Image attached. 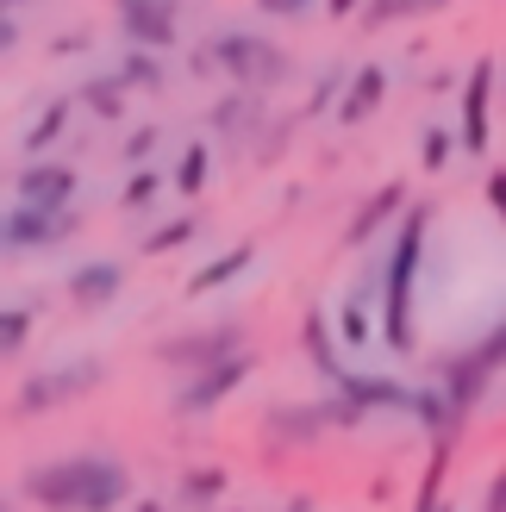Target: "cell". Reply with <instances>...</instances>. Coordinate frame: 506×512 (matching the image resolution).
Here are the masks:
<instances>
[{
	"mask_svg": "<svg viewBox=\"0 0 506 512\" xmlns=\"http://www.w3.org/2000/svg\"><path fill=\"white\" fill-rule=\"evenodd\" d=\"M19 44V19L7 13V7H0V57H7V50Z\"/></svg>",
	"mask_w": 506,
	"mask_h": 512,
	"instance_id": "33",
	"label": "cell"
},
{
	"mask_svg": "<svg viewBox=\"0 0 506 512\" xmlns=\"http://www.w3.org/2000/svg\"><path fill=\"white\" fill-rule=\"evenodd\" d=\"M425 232H432V207H407L382 256V344L400 356L413 350V288L425 263Z\"/></svg>",
	"mask_w": 506,
	"mask_h": 512,
	"instance_id": "2",
	"label": "cell"
},
{
	"mask_svg": "<svg viewBox=\"0 0 506 512\" xmlns=\"http://www.w3.org/2000/svg\"><path fill=\"white\" fill-rule=\"evenodd\" d=\"M25 500L38 512H119L138 500V481L107 450H75L25 469Z\"/></svg>",
	"mask_w": 506,
	"mask_h": 512,
	"instance_id": "1",
	"label": "cell"
},
{
	"mask_svg": "<svg viewBox=\"0 0 506 512\" xmlns=\"http://www.w3.org/2000/svg\"><path fill=\"white\" fill-rule=\"evenodd\" d=\"M338 338H344L350 350L369 344V294H350V300L338 306Z\"/></svg>",
	"mask_w": 506,
	"mask_h": 512,
	"instance_id": "26",
	"label": "cell"
},
{
	"mask_svg": "<svg viewBox=\"0 0 506 512\" xmlns=\"http://www.w3.org/2000/svg\"><path fill=\"white\" fill-rule=\"evenodd\" d=\"M494 82H500V69L494 63H475L469 69V88H463V138L457 150H469V157H488V144H494Z\"/></svg>",
	"mask_w": 506,
	"mask_h": 512,
	"instance_id": "9",
	"label": "cell"
},
{
	"mask_svg": "<svg viewBox=\"0 0 506 512\" xmlns=\"http://www.w3.org/2000/svg\"><path fill=\"white\" fill-rule=\"evenodd\" d=\"M38 331V313L32 306H0V356H19Z\"/></svg>",
	"mask_w": 506,
	"mask_h": 512,
	"instance_id": "22",
	"label": "cell"
},
{
	"mask_svg": "<svg viewBox=\"0 0 506 512\" xmlns=\"http://www.w3.org/2000/svg\"><path fill=\"white\" fill-rule=\"evenodd\" d=\"M332 388L357 406V413H413V388H400V381H388V375H338Z\"/></svg>",
	"mask_w": 506,
	"mask_h": 512,
	"instance_id": "13",
	"label": "cell"
},
{
	"mask_svg": "<svg viewBox=\"0 0 506 512\" xmlns=\"http://www.w3.org/2000/svg\"><path fill=\"white\" fill-rule=\"evenodd\" d=\"M257 7H263V13H275V19H294V13H307L313 0H257Z\"/></svg>",
	"mask_w": 506,
	"mask_h": 512,
	"instance_id": "31",
	"label": "cell"
},
{
	"mask_svg": "<svg viewBox=\"0 0 506 512\" xmlns=\"http://www.w3.org/2000/svg\"><path fill=\"white\" fill-rule=\"evenodd\" d=\"M100 381H107V363H100V356H69V363L25 381L13 394V406H7V419H38V413H57V406H75V400L100 394Z\"/></svg>",
	"mask_w": 506,
	"mask_h": 512,
	"instance_id": "3",
	"label": "cell"
},
{
	"mask_svg": "<svg viewBox=\"0 0 506 512\" xmlns=\"http://www.w3.org/2000/svg\"><path fill=\"white\" fill-rule=\"evenodd\" d=\"M0 512H13V500H7V494H0Z\"/></svg>",
	"mask_w": 506,
	"mask_h": 512,
	"instance_id": "40",
	"label": "cell"
},
{
	"mask_svg": "<svg viewBox=\"0 0 506 512\" xmlns=\"http://www.w3.org/2000/svg\"><path fill=\"white\" fill-rule=\"evenodd\" d=\"M494 369H506V325H494L469 356L444 363V394H450V406H457V413H469V406L482 400V388H488Z\"/></svg>",
	"mask_w": 506,
	"mask_h": 512,
	"instance_id": "7",
	"label": "cell"
},
{
	"mask_svg": "<svg viewBox=\"0 0 506 512\" xmlns=\"http://www.w3.org/2000/svg\"><path fill=\"white\" fill-rule=\"evenodd\" d=\"M444 456H450V444H438V456H432V469H425V488H419V506H413V512H450L444 494H438V488H444Z\"/></svg>",
	"mask_w": 506,
	"mask_h": 512,
	"instance_id": "27",
	"label": "cell"
},
{
	"mask_svg": "<svg viewBox=\"0 0 506 512\" xmlns=\"http://www.w3.org/2000/svg\"><path fill=\"white\" fill-rule=\"evenodd\" d=\"M0 250H7V213H0Z\"/></svg>",
	"mask_w": 506,
	"mask_h": 512,
	"instance_id": "39",
	"label": "cell"
},
{
	"mask_svg": "<svg viewBox=\"0 0 506 512\" xmlns=\"http://www.w3.org/2000/svg\"><path fill=\"white\" fill-rule=\"evenodd\" d=\"M119 82L125 88H163V69H157V50H125V57H119Z\"/></svg>",
	"mask_w": 506,
	"mask_h": 512,
	"instance_id": "25",
	"label": "cell"
},
{
	"mask_svg": "<svg viewBox=\"0 0 506 512\" xmlns=\"http://www.w3.org/2000/svg\"><path fill=\"white\" fill-rule=\"evenodd\" d=\"M357 7H363V0H325V13H332V19H350Z\"/></svg>",
	"mask_w": 506,
	"mask_h": 512,
	"instance_id": "36",
	"label": "cell"
},
{
	"mask_svg": "<svg viewBox=\"0 0 506 512\" xmlns=\"http://www.w3.org/2000/svg\"><path fill=\"white\" fill-rule=\"evenodd\" d=\"M382 94H388V75L382 69H357V82H350V100H344V107H338V119L344 125H357L363 113H375V107H382Z\"/></svg>",
	"mask_w": 506,
	"mask_h": 512,
	"instance_id": "18",
	"label": "cell"
},
{
	"mask_svg": "<svg viewBox=\"0 0 506 512\" xmlns=\"http://www.w3.org/2000/svg\"><path fill=\"white\" fill-rule=\"evenodd\" d=\"M250 369H257V356H250V350H232V356H219V363L194 369L188 388L175 394V413H182V419H207V413H219V406L250 381Z\"/></svg>",
	"mask_w": 506,
	"mask_h": 512,
	"instance_id": "5",
	"label": "cell"
},
{
	"mask_svg": "<svg viewBox=\"0 0 506 512\" xmlns=\"http://www.w3.org/2000/svg\"><path fill=\"white\" fill-rule=\"evenodd\" d=\"M419 144H425V150H419V163L432 169V175H438V169L450 163V150H457V138H450V132H438V125H432V132H425Z\"/></svg>",
	"mask_w": 506,
	"mask_h": 512,
	"instance_id": "30",
	"label": "cell"
},
{
	"mask_svg": "<svg viewBox=\"0 0 506 512\" xmlns=\"http://www.w3.org/2000/svg\"><path fill=\"white\" fill-rule=\"evenodd\" d=\"M113 19H119L125 44L157 50V57L182 44V7L175 0H113Z\"/></svg>",
	"mask_w": 506,
	"mask_h": 512,
	"instance_id": "6",
	"label": "cell"
},
{
	"mask_svg": "<svg viewBox=\"0 0 506 512\" xmlns=\"http://www.w3.org/2000/svg\"><path fill=\"white\" fill-rule=\"evenodd\" d=\"M425 7H444V0H369L363 19H369V25H388V19H400V13H425Z\"/></svg>",
	"mask_w": 506,
	"mask_h": 512,
	"instance_id": "29",
	"label": "cell"
},
{
	"mask_svg": "<svg viewBox=\"0 0 506 512\" xmlns=\"http://www.w3.org/2000/svg\"><path fill=\"white\" fill-rule=\"evenodd\" d=\"M82 194V175H75V163H57V157H32L19 169V200H32V207H63Z\"/></svg>",
	"mask_w": 506,
	"mask_h": 512,
	"instance_id": "11",
	"label": "cell"
},
{
	"mask_svg": "<svg viewBox=\"0 0 506 512\" xmlns=\"http://www.w3.org/2000/svg\"><path fill=\"white\" fill-rule=\"evenodd\" d=\"M207 63H219L244 88H269V82H282V75H288V57L269 38H257V32H213L207 38Z\"/></svg>",
	"mask_w": 506,
	"mask_h": 512,
	"instance_id": "4",
	"label": "cell"
},
{
	"mask_svg": "<svg viewBox=\"0 0 506 512\" xmlns=\"http://www.w3.org/2000/svg\"><path fill=\"white\" fill-rule=\"evenodd\" d=\"M125 269L119 256H94V263L82 269H69V306H82V313H100V306H113L125 294Z\"/></svg>",
	"mask_w": 506,
	"mask_h": 512,
	"instance_id": "12",
	"label": "cell"
},
{
	"mask_svg": "<svg viewBox=\"0 0 506 512\" xmlns=\"http://www.w3.org/2000/svg\"><path fill=\"white\" fill-rule=\"evenodd\" d=\"M69 113H75V94H57V100H50V107H44V113H38L32 125H25V138H19V144H25V157H44V150L63 138Z\"/></svg>",
	"mask_w": 506,
	"mask_h": 512,
	"instance_id": "16",
	"label": "cell"
},
{
	"mask_svg": "<svg viewBox=\"0 0 506 512\" xmlns=\"http://www.w3.org/2000/svg\"><path fill=\"white\" fill-rule=\"evenodd\" d=\"M163 188H169L163 169H132V175H125V188H119V207H125V213H150Z\"/></svg>",
	"mask_w": 506,
	"mask_h": 512,
	"instance_id": "21",
	"label": "cell"
},
{
	"mask_svg": "<svg viewBox=\"0 0 506 512\" xmlns=\"http://www.w3.org/2000/svg\"><path fill=\"white\" fill-rule=\"evenodd\" d=\"M132 512H169L163 500H132Z\"/></svg>",
	"mask_w": 506,
	"mask_h": 512,
	"instance_id": "37",
	"label": "cell"
},
{
	"mask_svg": "<svg viewBox=\"0 0 506 512\" xmlns=\"http://www.w3.org/2000/svg\"><path fill=\"white\" fill-rule=\"evenodd\" d=\"M50 50H57V57H69V50H88V32H63Z\"/></svg>",
	"mask_w": 506,
	"mask_h": 512,
	"instance_id": "35",
	"label": "cell"
},
{
	"mask_svg": "<svg viewBox=\"0 0 506 512\" xmlns=\"http://www.w3.org/2000/svg\"><path fill=\"white\" fill-rule=\"evenodd\" d=\"M207 175H213V144H188L182 157H175V175H169V188L182 194V200H194L200 188H207Z\"/></svg>",
	"mask_w": 506,
	"mask_h": 512,
	"instance_id": "19",
	"label": "cell"
},
{
	"mask_svg": "<svg viewBox=\"0 0 506 512\" xmlns=\"http://www.w3.org/2000/svg\"><path fill=\"white\" fill-rule=\"evenodd\" d=\"M250 263H257V244H232V250H219L213 256V263H200L194 275H188V300H200V294H213V288H232V281L250 269Z\"/></svg>",
	"mask_w": 506,
	"mask_h": 512,
	"instance_id": "14",
	"label": "cell"
},
{
	"mask_svg": "<svg viewBox=\"0 0 506 512\" xmlns=\"http://www.w3.org/2000/svg\"><path fill=\"white\" fill-rule=\"evenodd\" d=\"M488 207L506 219V169H494V175H488Z\"/></svg>",
	"mask_w": 506,
	"mask_h": 512,
	"instance_id": "32",
	"label": "cell"
},
{
	"mask_svg": "<svg viewBox=\"0 0 506 512\" xmlns=\"http://www.w3.org/2000/svg\"><path fill=\"white\" fill-rule=\"evenodd\" d=\"M125 100H132V88L119 82V69L113 75H94V82H82V107L94 119H125Z\"/></svg>",
	"mask_w": 506,
	"mask_h": 512,
	"instance_id": "17",
	"label": "cell"
},
{
	"mask_svg": "<svg viewBox=\"0 0 506 512\" xmlns=\"http://www.w3.org/2000/svg\"><path fill=\"white\" fill-rule=\"evenodd\" d=\"M225 488H232V475H225V469H188L182 475V500L188 506H219Z\"/></svg>",
	"mask_w": 506,
	"mask_h": 512,
	"instance_id": "24",
	"label": "cell"
},
{
	"mask_svg": "<svg viewBox=\"0 0 506 512\" xmlns=\"http://www.w3.org/2000/svg\"><path fill=\"white\" fill-rule=\"evenodd\" d=\"M194 238H200V219H194V213H182V219L157 225V232H150L138 250H144V256H169V250H182V244H194Z\"/></svg>",
	"mask_w": 506,
	"mask_h": 512,
	"instance_id": "23",
	"label": "cell"
},
{
	"mask_svg": "<svg viewBox=\"0 0 506 512\" xmlns=\"http://www.w3.org/2000/svg\"><path fill=\"white\" fill-rule=\"evenodd\" d=\"M482 512H506V469L494 475V488H488V506Z\"/></svg>",
	"mask_w": 506,
	"mask_h": 512,
	"instance_id": "34",
	"label": "cell"
},
{
	"mask_svg": "<svg viewBox=\"0 0 506 512\" xmlns=\"http://www.w3.org/2000/svg\"><path fill=\"white\" fill-rule=\"evenodd\" d=\"M307 356H313V369L325 375V381H338L344 375V363H338V344H332V325H325V313H307Z\"/></svg>",
	"mask_w": 506,
	"mask_h": 512,
	"instance_id": "20",
	"label": "cell"
},
{
	"mask_svg": "<svg viewBox=\"0 0 506 512\" xmlns=\"http://www.w3.org/2000/svg\"><path fill=\"white\" fill-rule=\"evenodd\" d=\"M232 350H244V325H207V331H188V338H163L157 350V363L163 369H207V363H219V356H232Z\"/></svg>",
	"mask_w": 506,
	"mask_h": 512,
	"instance_id": "8",
	"label": "cell"
},
{
	"mask_svg": "<svg viewBox=\"0 0 506 512\" xmlns=\"http://www.w3.org/2000/svg\"><path fill=\"white\" fill-rule=\"evenodd\" d=\"M0 7H7V13H13V7H44V0H0Z\"/></svg>",
	"mask_w": 506,
	"mask_h": 512,
	"instance_id": "38",
	"label": "cell"
},
{
	"mask_svg": "<svg viewBox=\"0 0 506 512\" xmlns=\"http://www.w3.org/2000/svg\"><path fill=\"white\" fill-rule=\"evenodd\" d=\"M157 144H163V132H157V125H138V132H132V138L119 144L125 169H144V163H150V150H157Z\"/></svg>",
	"mask_w": 506,
	"mask_h": 512,
	"instance_id": "28",
	"label": "cell"
},
{
	"mask_svg": "<svg viewBox=\"0 0 506 512\" xmlns=\"http://www.w3.org/2000/svg\"><path fill=\"white\" fill-rule=\"evenodd\" d=\"M400 207H407V188H400V182H388V188L375 194V200H369V207H363L357 219H350V232H344V244H350V250H363V244H369L375 232H382V225H388V219H394Z\"/></svg>",
	"mask_w": 506,
	"mask_h": 512,
	"instance_id": "15",
	"label": "cell"
},
{
	"mask_svg": "<svg viewBox=\"0 0 506 512\" xmlns=\"http://www.w3.org/2000/svg\"><path fill=\"white\" fill-rule=\"evenodd\" d=\"M75 232V213L63 207H32V200H19L7 213V250H50Z\"/></svg>",
	"mask_w": 506,
	"mask_h": 512,
	"instance_id": "10",
	"label": "cell"
}]
</instances>
